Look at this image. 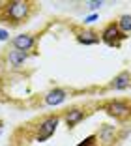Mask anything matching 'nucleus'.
Masks as SVG:
<instances>
[{
    "mask_svg": "<svg viewBox=\"0 0 131 146\" xmlns=\"http://www.w3.org/2000/svg\"><path fill=\"white\" fill-rule=\"evenodd\" d=\"M109 90H114V92H124V90H129L131 88V71L127 69H122L120 73H116L112 77V81L107 84Z\"/></svg>",
    "mask_w": 131,
    "mask_h": 146,
    "instance_id": "obj_11",
    "label": "nucleus"
},
{
    "mask_svg": "<svg viewBox=\"0 0 131 146\" xmlns=\"http://www.w3.org/2000/svg\"><path fill=\"white\" fill-rule=\"evenodd\" d=\"M86 116H88L86 109H84V107H79V105H75V107H69L68 111H64V114H60V118L64 120V124H66L69 129H71V127H75V125H79L80 122L86 118Z\"/></svg>",
    "mask_w": 131,
    "mask_h": 146,
    "instance_id": "obj_9",
    "label": "nucleus"
},
{
    "mask_svg": "<svg viewBox=\"0 0 131 146\" xmlns=\"http://www.w3.org/2000/svg\"><path fill=\"white\" fill-rule=\"evenodd\" d=\"M69 96H71V92L68 88L55 86V88H51V90H47L43 94V105L45 107H60V105H64L69 99Z\"/></svg>",
    "mask_w": 131,
    "mask_h": 146,
    "instance_id": "obj_7",
    "label": "nucleus"
},
{
    "mask_svg": "<svg viewBox=\"0 0 131 146\" xmlns=\"http://www.w3.org/2000/svg\"><path fill=\"white\" fill-rule=\"evenodd\" d=\"M28 58H30V52H21V51H15L11 47L4 52V62H6V68L8 69H21L28 62Z\"/></svg>",
    "mask_w": 131,
    "mask_h": 146,
    "instance_id": "obj_8",
    "label": "nucleus"
},
{
    "mask_svg": "<svg viewBox=\"0 0 131 146\" xmlns=\"http://www.w3.org/2000/svg\"><path fill=\"white\" fill-rule=\"evenodd\" d=\"M114 23H116V26H118V30L122 34H126V36L131 34V13H122Z\"/></svg>",
    "mask_w": 131,
    "mask_h": 146,
    "instance_id": "obj_12",
    "label": "nucleus"
},
{
    "mask_svg": "<svg viewBox=\"0 0 131 146\" xmlns=\"http://www.w3.org/2000/svg\"><path fill=\"white\" fill-rule=\"evenodd\" d=\"M75 39H77V43L84 45V47H88V45H97V43L101 41V39H99V32H96L94 28H90V26L75 28Z\"/></svg>",
    "mask_w": 131,
    "mask_h": 146,
    "instance_id": "obj_10",
    "label": "nucleus"
},
{
    "mask_svg": "<svg viewBox=\"0 0 131 146\" xmlns=\"http://www.w3.org/2000/svg\"><path fill=\"white\" fill-rule=\"evenodd\" d=\"M105 114L118 122H131V99H109L101 105Z\"/></svg>",
    "mask_w": 131,
    "mask_h": 146,
    "instance_id": "obj_3",
    "label": "nucleus"
},
{
    "mask_svg": "<svg viewBox=\"0 0 131 146\" xmlns=\"http://www.w3.org/2000/svg\"><path fill=\"white\" fill-rule=\"evenodd\" d=\"M77 146H97V141H96V137H94V135H88V137L82 139V141H80Z\"/></svg>",
    "mask_w": 131,
    "mask_h": 146,
    "instance_id": "obj_15",
    "label": "nucleus"
},
{
    "mask_svg": "<svg viewBox=\"0 0 131 146\" xmlns=\"http://www.w3.org/2000/svg\"><path fill=\"white\" fill-rule=\"evenodd\" d=\"M9 45H11V49H15V51L30 52V51H34L36 45H38V36L32 34V32H21V34L13 36Z\"/></svg>",
    "mask_w": 131,
    "mask_h": 146,
    "instance_id": "obj_6",
    "label": "nucleus"
},
{
    "mask_svg": "<svg viewBox=\"0 0 131 146\" xmlns=\"http://www.w3.org/2000/svg\"><path fill=\"white\" fill-rule=\"evenodd\" d=\"M86 8L90 9L92 13H97V9H101L103 6H105V0H90V2H86Z\"/></svg>",
    "mask_w": 131,
    "mask_h": 146,
    "instance_id": "obj_13",
    "label": "nucleus"
},
{
    "mask_svg": "<svg viewBox=\"0 0 131 146\" xmlns=\"http://www.w3.org/2000/svg\"><path fill=\"white\" fill-rule=\"evenodd\" d=\"M60 114L58 112H51L45 114L41 120L36 124V131H34V141L36 142H47L53 135L56 133V129L60 125Z\"/></svg>",
    "mask_w": 131,
    "mask_h": 146,
    "instance_id": "obj_2",
    "label": "nucleus"
},
{
    "mask_svg": "<svg viewBox=\"0 0 131 146\" xmlns=\"http://www.w3.org/2000/svg\"><path fill=\"white\" fill-rule=\"evenodd\" d=\"M0 41H9V32L6 28H0Z\"/></svg>",
    "mask_w": 131,
    "mask_h": 146,
    "instance_id": "obj_16",
    "label": "nucleus"
},
{
    "mask_svg": "<svg viewBox=\"0 0 131 146\" xmlns=\"http://www.w3.org/2000/svg\"><path fill=\"white\" fill-rule=\"evenodd\" d=\"M2 133H4V122L0 120V139H2Z\"/></svg>",
    "mask_w": 131,
    "mask_h": 146,
    "instance_id": "obj_17",
    "label": "nucleus"
},
{
    "mask_svg": "<svg viewBox=\"0 0 131 146\" xmlns=\"http://www.w3.org/2000/svg\"><path fill=\"white\" fill-rule=\"evenodd\" d=\"M97 141V146H114L116 141H120L118 135V125L114 124H101L97 127V131L94 133Z\"/></svg>",
    "mask_w": 131,
    "mask_h": 146,
    "instance_id": "obj_5",
    "label": "nucleus"
},
{
    "mask_svg": "<svg viewBox=\"0 0 131 146\" xmlns=\"http://www.w3.org/2000/svg\"><path fill=\"white\" fill-rule=\"evenodd\" d=\"M99 39H101L105 45H109V47H120L124 39H127V36L122 34V32L118 30L116 23L110 21V23H107V25L101 28V32H99Z\"/></svg>",
    "mask_w": 131,
    "mask_h": 146,
    "instance_id": "obj_4",
    "label": "nucleus"
},
{
    "mask_svg": "<svg viewBox=\"0 0 131 146\" xmlns=\"http://www.w3.org/2000/svg\"><path fill=\"white\" fill-rule=\"evenodd\" d=\"M99 19V13H90V15H86L84 19H82V26H88V25H94V23Z\"/></svg>",
    "mask_w": 131,
    "mask_h": 146,
    "instance_id": "obj_14",
    "label": "nucleus"
},
{
    "mask_svg": "<svg viewBox=\"0 0 131 146\" xmlns=\"http://www.w3.org/2000/svg\"><path fill=\"white\" fill-rule=\"evenodd\" d=\"M36 4L28 0H8L0 4V21L9 26H21L32 17Z\"/></svg>",
    "mask_w": 131,
    "mask_h": 146,
    "instance_id": "obj_1",
    "label": "nucleus"
}]
</instances>
